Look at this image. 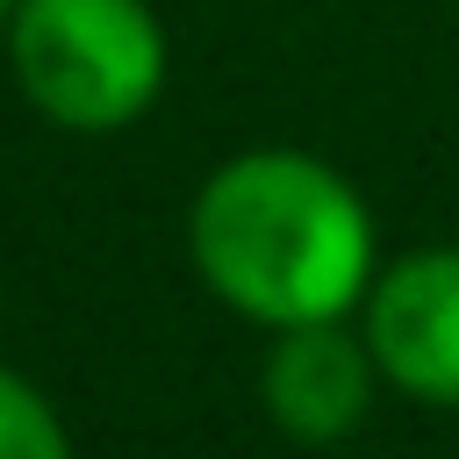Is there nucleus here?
I'll use <instances>...</instances> for the list:
<instances>
[{
	"instance_id": "f257e3e1",
	"label": "nucleus",
	"mask_w": 459,
	"mask_h": 459,
	"mask_svg": "<svg viewBox=\"0 0 459 459\" xmlns=\"http://www.w3.org/2000/svg\"><path fill=\"white\" fill-rule=\"evenodd\" d=\"M194 273L215 301L265 330L344 323L373 294V208L366 194L316 151L258 143L222 158L186 215Z\"/></svg>"
},
{
	"instance_id": "f03ea898",
	"label": "nucleus",
	"mask_w": 459,
	"mask_h": 459,
	"mask_svg": "<svg viewBox=\"0 0 459 459\" xmlns=\"http://www.w3.org/2000/svg\"><path fill=\"white\" fill-rule=\"evenodd\" d=\"M7 57L29 108L79 136H108L151 115L172 65L151 0H14Z\"/></svg>"
},
{
	"instance_id": "7ed1b4c3",
	"label": "nucleus",
	"mask_w": 459,
	"mask_h": 459,
	"mask_svg": "<svg viewBox=\"0 0 459 459\" xmlns=\"http://www.w3.org/2000/svg\"><path fill=\"white\" fill-rule=\"evenodd\" d=\"M366 344L380 380L416 402L459 409V244H423L373 273Z\"/></svg>"
},
{
	"instance_id": "20e7f679",
	"label": "nucleus",
	"mask_w": 459,
	"mask_h": 459,
	"mask_svg": "<svg viewBox=\"0 0 459 459\" xmlns=\"http://www.w3.org/2000/svg\"><path fill=\"white\" fill-rule=\"evenodd\" d=\"M373 380L380 366H373L366 330L351 337L344 323H294V330H273L258 394H265V416L294 445H337L366 423Z\"/></svg>"
},
{
	"instance_id": "39448f33",
	"label": "nucleus",
	"mask_w": 459,
	"mask_h": 459,
	"mask_svg": "<svg viewBox=\"0 0 459 459\" xmlns=\"http://www.w3.org/2000/svg\"><path fill=\"white\" fill-rule=\"evenodd\" d=\"M0 459H72L57 409L7 366H0Z\"/></svg>"
},
{
	"instance_id": "423d86ee",
	"label": "nucleus",
	"mask_w": 459,
	"mask_h": 459,
	"mask_svg": "<svg viewBox=\"0 0 459 459\" xmlns=\"http://www.w3.org/2000/svg\"><path fill=\"white\" fill-rule=\"evenodd\" d=\"M7 22H14V0H0V36H7Z\"/></svg>"
}]
</instances>
